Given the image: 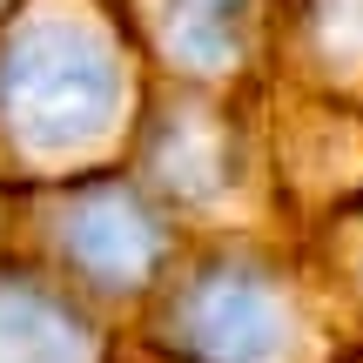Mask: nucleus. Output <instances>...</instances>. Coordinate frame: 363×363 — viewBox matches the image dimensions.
<instances>
[{
	"instance_id": "3",
	"label": "nucleus",
	"mask_w": 363,
	"mask_h": 363,
	"mask_svg": "<svg viewBox=\"0 0 363 363\" xmlns=\"http://www.w3.org/2000/svg\"><path fill=\"white\" fill-rule=\"evenodd\" d=\"M74 256L94 276H142L155 256V229L135 202H94L74 216Z\"/></svg>"
},
{
	"instance_id": "2",
	"label": "nucleus",
	"mask_w": 363,
	"mask_h": 363,
	"mask_svg": "<svg viewBox=\"0 0 363 363\" xmlns=\"http://www.w3.org/2000/svg\"><path fill=\"white\" fill-rule=\"evenodd\" d=\"M182 323H189V343L202 363H269L276 337H283L276 289L262 276H242V269L202 276L189 310H182Z\"/></svg>"
},
{
	"instance_id": "1",
	"label": "nucleus",
	"mask_w": 363,
	"mask_h": 363,
	"mask_svg": "<svg viewBox=\"0 0 363 363\" xmlns=\"http://www.w3.org/2000/svg\"><path fill=\"white\" fill-rule=\"evenodd\" d=\"M0 108L40 148H74L115 115V61L81 27H34L0 67Z\"/></svg>"
}]
</instances>
